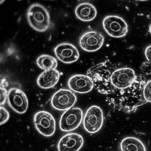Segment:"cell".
I'll return each instance as SVG.
<instances>
[{"label":"cell","mask_w":151,"mask_h":151,"mask_svg":"<svg viewBox=\"0 0 151 151\" xmlns=\"http://www.w3.org/2000/svg\"><path fill=\"white\" fill-rule=\"evenodd\" d=\"M115 67L109 60L97 64L88 70L86 75L92 81L93 86L101 93H112L111 81V75L116 70Z\"/></svg>","instance_id":"6da1fadb"},{"label":"cell","mask_w":151,"mask_h":151,"mask_svg":"<svg viewBox=\"0 0 151 151\" xmlns=\"http://www.w3.org/2000/svg\"><path fill=\"white\" fill-rule=\"evenodd\" d=\"M27 17L30 26L37 32H45L53 26L48 11L41 4H32L28 9Z\"/></svg>","instance_id":"7a4b0ae2"},{"label":"cell","mask_w":151,"mask_h":151,"mask_svg":"<svg viewBox=\"0 0 151 151\" xmlns=\"http://www.w3.org/2000/svg\"><path fill=\"white\" fill-rule=\"evenodd\" d=\"M104 122L102 110L96 106L90 107L87 111L83 120L85 130L88 132L94 133L102 128Z\"/></svg>","instance_id":"3957f363"},{"label":"cell","mask_w":151,"mask_h":151,"mask_svg":"<svg viewBox=\"0 0 151 151\" xmlns=\"http://www.w3.org/2000/svg\"><path fill=\"white\" fill-rule=\"evenodd\" d=\"M34 123L37 130L46 137H50L55 133L56 122L53 116L47 111L37 112L34 117Z\"/></svg>","instance_id":"277c9868"},{"label":"cell","mask_w":151,"mask_h":151,"mask_svg":"<svg viewBox=\"0 0 151 151\" xmlns=\"http://www.w3.org/2000/svg\"><path fill=\"white\" fill-rule=\"evenodd\" d=\"M83 113L80 108L70 109L65 111L61 116L59 125L63 131L68 132L77 129L81 124Z\"/></svg>","instance_id":"5b68a950"},{"label":"cell","mask_w":151,"mask_h":151,"mask_svg":"<svg viewBox=\"0 0 151 151\" xmlns=\"http://www.w3.org/2000/svg\"><path fill=\"white\" fill-rule=\"evenodd\" d=\"M103 24L105 31L112 37H123L127 35L128 31V26L126 22L118 16L106 17L103 21Z\"/></svg>","instance_id":"8992f818"},{"label":"cell","mask_w":151,"mask_h":151,"mask_svg":"<svg viewBox=\"0 0 151 151\" xmlns=\"http://www.w3.org/2000/svg\"><path fill=\"white\" fill-rule=\"evenodd\" d=\"M135 78L134 70L129 68L116 70L111 75L112 85L116 88L125 89L132 85Z\"/></svg>","instance_id":"52a82bcc"},{"label":"cell","mask_w":151,"mask_h":151,"mask_svg":"<svg viewBox=\"0 0 151 151\" xmlns=\"http://www.w3.org/2000/svg\"><path fill=\"white\" fill-rule=\"evenodd\" d=\"M76 101V96L72 92L68 90L61 89L53 95L51 104L55 109L63 111L71 108Z\"/></svg>","instance_id":"ba28073f"},{"label":"cell","mask_w":151,"mask_h":151,"mask_svg":"<svg viewBox=\"0 0 151 151\" xmlns=\"http://www.w3.org/2000/svg\"><path fill=\"white\" fill-rule=\"evenodd\" d=\"M8 101L11 108L19 114L26 112L28 106V101L26 94L17 88H12L9 91Z\"/></svg>","instance_id":"9c48e42d"},{"label":"cell","mask_w":151,"mask_h":151,"mask_svg":"<svg viewBox=\"0 0 151 151\" xmlns=\"http://www.w3.org/2000/svg\"><path fill=\"white\" fill-rule=\"evenodd\" d=\"M104 37L100 33L91 31L84 34L80 38L79 44L81 48L88 52L97 51L103 46Z\"/></svg>","instance_id":"30bf717a"},{"label":"cell","mask_w":151,"mask_h":151,"mask_svg":"<svg viewBox=\"0 0 151 151\" xmlns=\"http://www.w3.org/2000/svg\"><path fill=\"white\" fill-rule=\"evenodd\" d=\"M54 51L58 59L66 64L76 61L79 57L76 47L70 43L60 44L54 48Z\"/></svg>","instance_id":"8fae6325"},{"label":"cell","mask_w":151,"mask_h":151,"mask_svg":"<svg viewBox=\"0 0 151 151\" xmlns=\"http://www.w3.org/2000/svg\"><path fill=\"white\" fill-rule=\"evenodd\" d=\"M84 140L80 134L70 133L63 137L58 146L59 151H78L82 147Z\"/></svg>","instance_id":"7c38bea8"},{"label":"cell","mask_w":151,"mask_h":151,"mask_svg":"<svg viewBox=\"0 0 151 151\" xmlns=\"http://www.w3.org/2000/svg\"><path fill=\"white\" fill-rule=\"evenodd\" d=\"M68 85L73 91L79 93L89 92L93 88V83L87 75L78 74L73 76L69 79Z\"/></svg>","instance_id":"4fadbf2b"},{"label":"cell","mask_w":151,"mask_h":151,"mask_svg":"<svg viewBox=\"0 0 151 151\" xmlns=\"http://www.w3.org/2000/svg\"><path fill=\"white\" fill-rule=\"evenodd\" d=\"M60 77V73L56 69L45 71L37 78V84L42 88H50L58 83Z\"/></svg>","instance_id":"5bb4252c"},{"label":"cell","mask_w":151,"mask_h":151,"mask_svg":"<svg viewBox=\"0 0 151 151\" xmlns=\"http://www.w3.org/2000/svg\"><path fill=\"white\" fill-rule=\"evenodd\" d=\"M75 14L80 20L85 22L93 20L97 15V11L92 4L83 3L77 6L75 11Z\"/></svg>","instance_id":"9a60e30c"},{"label":"cell","mask_w":151,"mask_h":151,"mask_svg":"<svg viewBox=\"0 0 151 151\" xmlns=\"http://www.w3.org/2000/svg\"><path fill=\"white\" fill-rule=\"evenodd\" d=\"M120 147L122 151H146L141 141L133 137L124 138L121 143Z\"/></svg>","instance_id":"2e32d148"},{"label":"cell","mask_w":151,"mask_h":151,"mask_svg":"<svg viewBox=\"0 0 151 151\" xmlns=\"http://www.w3.org/2000/svg\"><path fill=\"white\" fill-rule=\"evenodd\" d=\"M36 63L38 66L45 71L55 69L58 66L56 59L47 55H42L38 57Z\"/></svg>","instance_id":"e0dca14e"},{"label":"cell","mask_w":151,"mask_h":151,"mask_svg":"<svg viewBox=\"0 0 151 151\" xmlns=\"http://www.w3.org/2000/svg\"><path fill=\"white\" fill-rule=\"evenodd\" d=\"M143 95L146 101L151 102V80L148 82L144 86Z\"/></svg>","instance_id":"ac0fdd59"},{"label":"cell","mask_w":151,"mask_h":151,"mask_svg":"<svg viewBox=\"0 0 151 151\" xmlns=\"http://www.w3.org/2000/svg\"><path fill=\"white\" fill-rule=\"evenodd\" d=\"M0 113H1V125L6 122L9 120V113L8 111L4 107H1L0 108Z\"/></svg>","instance_id":"d6986e66"},{"label":"cell","mask_w":151,"mask_h":151,"mask_svg":"<svg viewBox=\"0 0 151 151\" xmlns=\"http://www.w3.org/2000/svg\"><path fill=\"white\" fill-rule=\"evenodd\" d=\"M141 69L144 73L150 74L151 73V62L146 61L143 62L141 66Z\"/></svg>","instance_id":"ffe728a7"},{"label":"cell","mask_w":151,"mask_h":151,"mask_svg":"<svg viewBox=\"0 0 151 151\" xmlns=\"http://www.w3.org/2000/svg\"><path fill=\"white\" fill-rule=\"evenodd\" d=\"M0 90H1V106H2L6 102L8 94L7 90L5 88H1Z\"/></svg>","instance_id":"44dd1931"},{"label":"cell","mask_w":151,"mask_h":151,"mask_svg":"<svg viewBox=\"0 0 151 151\" xmlns=\"http://www.w3.org/2000/svg\"><path fill=\"white\" fill-rule=\"evenodd\" d=\"M145 55L147 60L151 62V45L149 46L146 49Z\"/></svg>","instance_id":"7402d4cb"},{"label":"cell","mask_w":151,"mask_h":151,"mask_svg":"<svg viewBox=\"0 0 151 151\" xmlns=\"http://www.w3.org/2000/svg\"><path fill=\"white\" fill-rule=\"evenodd\" d=\"M149 31H150V33L151 34V24L150 25V26L149 28Z\"/></svg>","instance_id":"603a6c76"}]
</instances>
